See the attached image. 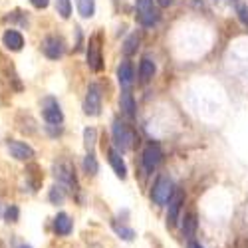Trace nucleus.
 <instances>
[{
	"mask_svg": "<svg viewBox=\"0 0 248 248\" xmlns=\"http://www.w3.org/2000/svg\"><path fill=\"white\" fill-rule=\"evenodd\" d=\"M108 159H109V165L113 167L115 175L119 179H125L127 177V167H125V163H123V159H121V153L115 151V149H109L108 151Z\"/></svg>",
	"mask_w": 248,
	"mask_h": 248,
	"instance_id": "obj_15",
	"label": "nucleus"
},
{
	"mask_svg": "<svg viewBox=\"0 0 248 248\" xmlns=\"http://www.w3.org/2000/svg\"><path fill=\"white\" fill-rule=\"evenodd\" d=\"M173 193H175V189H173V181H171L169 177L161 175V177L155 181V185H153L151 199H153V202H155V204L163 206V204H167V202L171 201Z\"/></svg>",
	"mask_w": 248,
	"mask_h": 248,
	"instance_id": "obj_2",
	"label": "nucleus"
},
{
	"mask_svg": "<svg viewBox=\"0 0 248 248\" xmlns=\"http://www.w3.org/2000/svg\"><path fill=\"white\" fill-rule=\"evenodd\" d=\"M139 76L143 81H149L153 76H155V64L149 60V58H143L141 64H139Z\"/></svg>",
	"mask_w": 248,
	"mask_h": 248,
	"instance_id": "obj_16",
	"label": "nucleus"
},
{
	"mask_svg": "<svg viewBox=\"0 0 248 248\" xmlns=\"http://www.w3.org/2000/svg\"><path fill=\"white\" fill-rule=\"evenodd\" d=\"M161 159H163V153H161L159 145H153V143H149V145L143 149V157H141V161H143V169H145V173H153L155 167L161 163Z\"/></svg>",
	"mask_w": 248,
	"mask_h": 248,
	"instance_id": "obj_7",
	"label": "nucleus"
},
{
	"mask_svg": "<svg viewBox=\"0 0 248 248\" xmlns=\"http://www.w3.org/2000/svg\"><path fill=\"white\" fill-rule=\"evenodd\" d=\"M8 151L18 161H30L34 157V149L30 145H26V143H22V141H14V139L8 141Z\"/></svg>",
	"mask_w": 248,
	"mask_h": 248,
	"instance_id": "obj_10",
	"label": "nucleus"
},
{
	"mask_svg": "<svg viewBox=\"0 0 248 248\" xmlns=\"http://www.w3.org/2000/svg\"><path fill=\"white\" fill-rule=\"evenodd\" d=\"M4 217H6V220H8V222H16V220H18V206H14V204H12V206H8Z\"/></svg>",
	"mask_w": 248,
	"mask_h": 248,
	"instance_id": "obj_25",
	"label": "nucleus"
},
{
	"mask_svg": "<svg viewBox=\"0 0 248 248\" xmlns=\"http://www.w3.org/2000/svg\"><path fill=\"white\" fill-rule=\"evenodd\" d=\"M30 2H32L34 8H40V10H42V8H46V6L50 4V0H30Z\"/></svg>",
	"mask_w": 248,
	"mask_h": 248,
	"instance_id": "obj_27",
	"label": "nucleus"
},
{
	"mask_svg": "<svg viewBox=\"0 0 248 248\" xmlns=\"http://www.w3.org/2000/svg\"><path fill=\"white\" fill-rule=\"evenodd\" d=\"M20 248H30V246H20Z\"/></svg>",
	"mask_w": 248,
	"mask_h": 248,
	"instance_id": "obj_31",
	"label": "nucleus"
},
{
	"mask_svg": "<svg viewBox=\"0 0 248 248\" xmlns=\"http://www.w3.org/2000/svg\"><path fill=\"white\" fill-rule=\"evenodd\" d=\"M42 117L46 119L48 125H60L64 121V113L60 109V103L56 97H44L42 99Z\"/></svg>",
	"mask_w": 248,
	"mask_h": 248,
	"instance_id": "obj_5",
	"label": "nucleus"
},
{
	"mask_svg": "<svg viewBox=\"0 0 248 248\" xmlns=\"http://www.w3.org/2000/svg\"><path fill=\"white\" fill-rule=\"evenodd\" d=\"M72 229H74V222H72L70 215L60 213V215L54 218V231H56V234H60V236H68V234L72 232Z\"/></svg>",
	"mask_w": 248,
	"mask_h": 248,
	"instance_id": "obj_14",
	"label": "nucleus"
},
{
	"mask_svg": "<svg viewBox=\"0 0 248 248\" xmlns=\"http://www.w3.org/2000/svg\"><path fill=\"white\" fill-rule=\"evenodd\" d=\"M137 6V20L143 26H153L159 22V12L153 8V0H135Z\"/></svg>",
	"mask_w": 248,
	"mask_h": 248,
	"instance_id": "obj_4",
	"label": "nucleus"
},
{
	"mask_svg": "<svg viewBox=\"0 0 248 248\" xmlns=\"http://www.w3.org/2000/svg\"><path fill=\"white\" fill-rule=\"evenodd\" d=\"M175 2V0H157V4L159 6H163V8H167V6H171Z\"/></svg>",
	"mask_w": 248,
	"mask_h": 248,
	"instance_id": "obj_29",
	"label": "nucleus"
},
{
	"mask_svg": "<svg viewBox=\"0 0 248 248\" xmlns=\"http://www.w3.org/2000/svg\"><path fill=\"white\" fill-rule=\"evenodd\" d=\"M84 171L88 173V175H97V171H99V165H97V159H95V155L93 153H88L86 155V159H84Z\"/></svg>",
	"mask_w": 248,
	"mask_h": 248,
	"instance_id": "obj_21",
	"label": "nucleus"
},
{
	"mask_svg": "<svg viewBox=\"0 0 248 248\" xmlns=\"http://www.w3.org/2000/svg\"><path fill=\"white\" fill-rule=\"evenodd\" d=\"M137 46H139V34L135 32V34H131L125 42H123V54L125 56H131V54H135L137 52Z\"/></svg>",
	"mask_w": 248,
	"mask_h": 248,
	"instance_id": "obj_20",
	"label": "nucleus"
},
{
	"mask_svg": "<svg viewBox=\"0 0 248 248\" xmlns=\"http://www.w3.org/2000/svg\"><path fill=\"white\" fill-rule=\"evenodd\" d=\"M88 66L93 72H99L103 68L101 60V46H99V36H92L88 44Z\"/></svg>",
	"mask_w": 248,
	"mask_h": 248,
	"instance_id": "obj_8",
	"label": "nucleus"
},
{
	"mask_svg": "<svg viewBox=\"0 0 248 248\" xmlns=\"http://www.w3.org/2000/svg\"><path fill=\"white\" fill-rule=\"evenodd\" d=\"M195 231H197V217L191 213V215L185 217V222H183V234H185V238H193Z\"/></svg>",
	"mask_w": 248,
	"mask_h": 248,
	"instance_id": "obj_18",
	"label": "nucleus"
},
{
	"mask_svg": "<svg viewBox=\"0 0 248 248\" xmlns=\"http://www.w3.org/2000/svg\"><path fill=\"white\" fill-rule=\"evenodd\" d=\"M113 231H115V232L119 234V238H123V240H133V238H135V231L129 229V226H125V224L113 222Z\"/></svg>",
	"mask_w": 248,
	"mask_h": 248,
	"instance_id": "obj_22",
	"label": "nucleus"
},
{
	"mask_svg": "<svg viewBox=\"0 0 248 248\" xmlns=\"http://www.w3.org/2000/svg\"><path fill=\"white\" fill-rule=\"evenodd\" d=\"M56 10L62 18H70L72 14V2L70 0H56Z\"/></svg>",
	"mask_w": 248,
	"mask_h": 248,
	"instance_id": "obj_23",
	"label": "nucleus"
},
{
	"mask_svg": "<svg viewBox=\"0 0 248 248\" xmlns=\"http://www.w3.org/2000/svg\"><path fill=\"white\" fill-rule=\"evenodd\" d=\"M137 141V133L131 129V125H127V123H123L119 119L113 121V143L115 147L123 153V151H129Z\"/></svg>",
	"mask_w": 248,
	"mask_h": 248,
	"instance_id": "obj_1",
	"label": "nucleus"
},
{
	"mask_svg": "<svg viewBox=\"0 0 248 248\" xmlns=\"http://www.w3.org/2000/svg\"><path fill=\"white\" fill-rule=\"evenodd\" d=\"M117 79H119V86L125 88V92L133 86L135 81V70L131 66V62H121L119 68H117Z\"/></svg>",
	"mask_w": 248,
	"mask_h": 248,
	"instance_id": "obj_12",
	"label": "nucleus"
},
{
	"mask_svg": "<svg viewBox=\"0 0 248 248\" xmlns=\"http://www.w3.org/2000/svg\"><path fill=\"white\" fill-rule=\"evenodd\" d=\"M50 201H52V202H62V201H64V193H62V189L54 187L52 193H50Z\"/></svg>",
	"mask_w": 248,
	"mask_h": 248,
	"instance_id": "obj_26",
	"label": "nucleus"
},
{
	"mask_svg": "<svg viewBox=\"0 0 248 248\" xmlns=\"http://www.w3.org/2000/svg\"><path fill=\"white\" fill-rule=\"evenodd\" d=\"M95 139H97V131L93 129V127H88L86 131H84V143H86V147L92 151L93 149V145H95Z\"/></svg>",
	"mask_w": 248,
	"mask_h": 248,
	"instance_id": "obj_24",
	"label": "nucleus"
},
{
	"mask_svg": "<svg viewBox=\"0 0 248 248\" xmlns=\"http://www.w3.org/2000/svg\"><path fill=\"white\" fill-rule=\"evenodd\" d=\"M42 52H44L46 58L58 60V58L64 56L66 44H64V40H62L60 36H46L44 42H42Z\"/></svg>",
	"mask_w": 248,
	"mask_h": 248,
	"instance_id": "obj_6",
	"label": "nucleus"
},
{
	"mask_svg": "<svg viewBox=\"0 0 248 248\" xmlns=\"http://www.w3.org/2000/svg\"><path fill=\"white\" fill-rule=\"evenodd\" d=\"M183 202H185V193L183 191H175L171 201H169V213H167V226H171V229L179 220V213H181Z\"/></svg>",
	"mask_w": 248,
	"mask_h": 248,
	"instance_id": "obj_9",
	"label": "nucleus"
},
{
	"mask_svg": "<svg viewBox=\"0 0 248 248\" xmlns=\"http://www.w3.org/2000/svg\"><path fill=\"white\" fill-rule=\"evenodd\" d=\"M238 14H240V20H242V22L248 24V8H246V6H240V8H238Z\"/></svg>",
	"mask_w": 248,
	"mask_h": 248,
	"instance_id": "obj_28",
	"label": "nucleus"
},
{
	"mask_svg": "<svg viewBox=\"0 0 248 248\" xmlns=\"http://www.w3.org/2000/svg\"><path fill=\"white\" fill-rule=\"evenodd\" d=\"M56 177L58 181L64 185V187H78V183H76V175H74V169H72V165L70 163H60L56 165Z\"/></svg>",
	"mask_w": 248,
	"mask_h": 248,
	"instance_id": "obj_11",
	"label": "nucleus"
},
{
	"mask_svg": "<svg viewBox=\"0 0 248 248\" xmlns=\"http://www.w3.org/2000/svg\"><path fill=\"white\" fill-rule=\"evenodd\" d=\"M2 44L8 50L18 52V50H22V46H24V38H22V34H20L18 30H6L2 34Z\"/></svg>",
	"mask_w": 248,
	"mask_h": 248,
	"instance_id": "obj_13",
	"label": "nucleus"
},
{
	"mask_svg": "<svg viewBox=\"0 0 248 248\" xmlns=\"http://www.w3.org/2000/svg\"><path fill=\"white\" fill-rule=\"evenodd\" d=\"M189 248H202V246H201L199 242H191V244H189Z\"/></svg>",
	"mask_w": 248,
	"mask_h": 248,
	"instance_id": "obj_30",
	"label": "nucleus"
},
{
	"mask_svg": "<svg viewBox=\"0 0 248 248\" xmlns=\"http://www.w3.org/2000/svg\"><path fill=\"white\" fill-rule=\"evenodd\" d=\"M121 109L127 117H133L135 115V99L129 92H123L121 93Z\"/></svg>",
	"mask_w": 248,
	"mask_h": 248,
	"instance_id": "obj_17",
	"label": "nucleus"
},
{
	"mask_svg": "<svg viewBox=\"0 0 248 248\" xmlns=\"http://www.w3.org/2000/svg\"><path fill=\"white\" fill-rule=\"evenodd\" d=\"M101 99H103L101 86L99 84H90L86 99H84V111H86V115H92V117L99 115V111H101Z\"/></svg>",
	"mask_w": 248,
	"mask_h": 248,
	"instance_id": "obj_3",
	"label": "nucleus"
},
{
	"mask_svg": "<svg viewBox=\"0 0 248 248\" xmlns=\"http://www.w3.org/2000/svg\"><path fill=\"white\" fill-rule=\"evenodd\" d=\"M78 12L81 18H92L95 12V0H78Z\"/></svg>",
	"mask_w": 248,
	"mask_h": 248,
	"instance_id": "obj_19",
	"label": "nucleus"
}]
</instances>
